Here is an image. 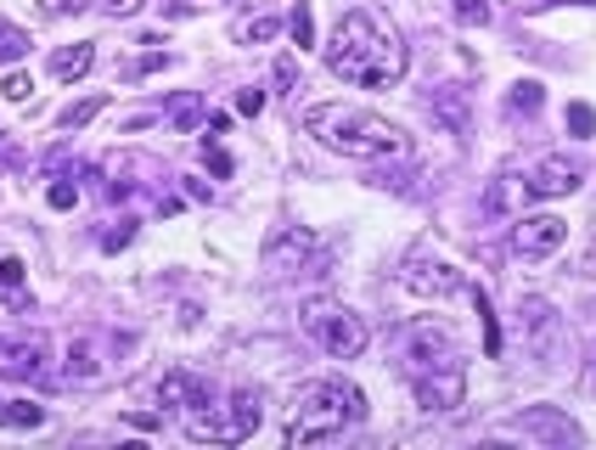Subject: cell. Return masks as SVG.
Returning a JSON list of instances; mask_svg holds the SVG:
<instances>
[{"instance_id": "6da1fadb", "label": "cell", "mask_w": 596, "mask_h": 450, "mask_svg": "<svg viewBox=\"0 0 596 450\" xmlns=\"http://www.w3.org/2000/svg\"><path fill=\"white\" fill-rule=\"evenodd\" d=\"M326 68H333L344 85H400L406 68H411V51L394 28L372 12H344L333 40H326Z\"/></svg>"}, {"instance_id": "7a4b0ae2", "label": "cell", "mask_w": 596, "mask_h": 450, "mask_svg": "<svg viewBox=\"0 0 596 450\" xmlns=\"http://www.w3.org/2000/svg\"><path fill=\"white\" fill-rule=\"evenodd\" d=\"M305 130L333 147L344 158H360V164H377V158H400L406 152V130L394 118L372 113V108H355V102H321L305 113Z\"/></svg>"}, {"instance_id": "3957f363", "label": "cell", "mask_w": 596, "mask_h": 450, "mask_svg": "<svg viewBox=\"0 0 596 450\" xmlns=\"http://www.w3.org/2000/svg\"><path fill=\"white\" fill-rule=\"evenodd\" d=\"M360 416H367V395L349 377H315L287 400L282 439L287 445H326V439H344Z\"/></svg>"}, {"instance_id": "277c9868", "label": "cell", "mask_w": 596, "mask_h": 450, "mask_svg": "<svg viewBox=\"0 0 596 450\" xmlns=\"http://www.w3.org/2000/svg\"><path fill=\"white\" fill-rule=\"evenodd\" d=\"M400 372L417 383V377H439V372H468V355H461L456 333L445 327V321L422 315L411 321V327L400 333Z\"/></svg>"}, {"instance_id": "5b68a950", "label": "cell", "mask_w": 596, "mask_h": 450, "mask_svg": "<svg viewBox=\"0 0 596 450\" xmlns=\"http://www.w3.org/2000/svg\"><path fill=\"white\" fill-rule=\"evenodd\" d=\"M181 428L186 439L197 445H237L259 428V389H237V395H225V400H209V405H197V411H181Z\"/></svg>"}, {"instance_id": "8992f818", "label": "cell", "mask_w": 596, "mask_h": 450, "mask_svg": "<svg viewBox=\"0 0 596 450\" xmlns=\"http://www.w3.org/2000/svg\"><path fill=\"white\" fill-rule=\"evenodd\" d=\"M400 287L417 299H450L468 287V276H461V265L450 260V253H439L434 242H411L406 260H400Z\"/></svg>"}, {"instance_id": "52a82bcc", "label": "cell", "mask_w": 596, "mask_h": 450, "mask_svg": "<svg viewBox=\"0 0 596 450\" xmlns=\"http://www.w3.org/2000/svg\"><path fill=\"white\" fill-rule=\"evenodd\" d=\"M305 333H310L333 361H355V355H367V343H372L367 321H360L355 310H344V304H310V310H305Z\"/></svg>"}, {"instance_id": "ba28073f", "label": "cell", "mask_w": 596, "mask_h": 450, "mask_svg": "<svg viewBox=\"0 0 596 450\" xmlns=\"http://www.w3.org/2000/svg\"><path fill=\"white\" fill-rule=\"evenodd\" d=\"M119 338H108V333H74L69 343H62V383H102L108 372H113V355H119Z\"/></svg>"}, {"instance_id": "9c48e42d", "label": "cell", "mask_w": 596, "mask_h": 450, "mask_svg": "<svg viewBox=\"0 0 596 450\" xmlns=\"http://www.w3.org/2000/svg\"><path fill=\"white\" fill-rule=\"evenodd\" d=\"M562 242H569V225H562L557 214H518L512 220V253H518V260H529V265L551 260Z\"/></svg>"}, {"instance_id": "30bf717a", "label": "cell", "mask_w": 596, "mask_h": 450, "mask_svg": "<svg viewBox=\"0 0 596 450\" xmlns=\"http://www.w3.org/2000/svg\"><path fill=\"white\" fill-rule=\"evenodd\" d=\"M585 186V164H574L569 152H546L535 170L523 175V191L529 198H569V191Z\"/></svg>"}, {"instance_id": "8fae6325", "label": "cell", "mask_w": 596, "mask_h": 450, "mask_svg": "<svg viewBox=\"0 0 596 450\" xmlns=\"http://www.w3.org/2000/svg\"><path fill=\"white\" fill-rule=\"evenodd\" d=\"M152 395H158V405H175V411H197V405L220 400V389L203 372H163Z\"/></svg>"}, {"instance_id": "7c38bea8", "label": "cell", "mask_w": 596, "mask_h": 450, "mask_svg": "<svg viewBox=\"0 0 596 450\" xmlns=\"http://www.w3.org/2000/svg\"><path fill=\"white\" fill-rule=\"evenodd\" d=\"M523 327H529V349H535L541 361H557L562 355V321H557V310L546 304V299H523Z\"/></svg>"}, {"instance_id": "4fadbf2b", "label": "cell", "mask_w": 596, "mask_h": 450, "mask_svg": "<svg viewBox=\"0 0 596 450\" xmlns=\"http://www.w3.org/2000/svg\"><path fill=\"white\" fill-rule=\"evenodd\" d=\"M0 377H23V383H35L46 377V338H0Z\"/></svg>"}, {"instance_id": "5bb4252c", "label": "cell", "mask_w": 596, "mask_h": 450, "mask_svg": "<svg viewBox=\"0 0 596 450\" xmlns=\"http://www.w3.org/2000/svg\"><path fill=\"white\" fill-rule=\"evenodd\" d=\"M507 434H523V439H546V445H574L580 439V428L569 423L562 411H546V405H535V411H523V416H512V428Z\"/></svg>"}, {"instance_id": "9a60e30c", "label": "cell", "mask_w": 596, "mask_h": 450, "mask_svg": "<svg viewBox=\"0 0 596 450\" xmlns=\"http://www.w3.org/2000/svg\"><path fill=\"white\" fill-rule=\"evenodd\" d=\"M417 405L422 411H456L461 395H468V372H439V377H417Z\"/></svg>"}, {"instance_id": "2e32d148", "label": "cell", "mask_w": 596, "mask_h": 450, "mask_svg": "<svg viewBox=\"0 0 596 450\" xmlns=\"http://www.w3.org/2000/svg\"><path fill=\"white\" fill-rule=\"evenodd\" d=\"M90 68H96V46H90V40H79V46H57V51H51V79H62V85L85 79Z\"/></svg>"}, {"instance_id": "e0dca14e", "label": "cell", "mask_w": 596, "mask_h": 450, "mask_svg": "<svg viewBox=\"0 0 596 450\" xmlns=\"http://www.w3.org/2000/svg\"><path fill=\"white\" fill-rule=\"evenodd\" d=\"M163 118H170V130L191 136L197 124H209V102H203V96H197V90H181L175 102H170V113H163Z\"/></svg>"}, {"instance_id": "ac0fdd59", "label": "cell", "mask_w": 596, "mask_h": 450, "mask_svg": "<svg viewBox=\"0 0 596 450\" xmlns=\"http://www.w3.org/2000/svg\"><path fill=\"white\" fill-rule=\"evenodd\" d=\"M0 428H46V405H35V400H0Z\"/></svg>"}, {"instance_id": "d6986e66", "label": "cell", "mask_w": 596, "mask_h": 450, "mask_svg": "<svg viewBox=\"0 0 596 450\" xmlns=\"http://www.w3.org/2000/svg\"><path fill=\"white\" fill-rule=\"evenodd\" d=\"M541 102H546L541 79H518V85H512V96H507V113H512V118H518V113H523V118H535V113H541Z\"/></svg>"}, {"instance_id": "ffe728a7", "label": "cell", "mask_w": 596, "mask_h": 450, "mask_svg": "<svg viewBox=\"0 0 596 450\" xmlns=\"http://www.w3.org/2000/svg\"><path fill=\"white\" fill-rule=\"evenodd\" d=\"M276 28H282L276 17L259 12V17H243L237 28H231V40H237V46H264V40H276Z\"/></svg>"}, {"instance_id": "44dd1931", "label": "cell", "mask_w": 596, "mask_h": 450, "mask_svg": "<svg viewBox=\"0 0 596 450\" xmlns=\"http://www.w3.org/2000/svg\"><path fill=\"white\" fill-rule=\"evenodd\" d=\"M102 108H108V96H85V102H69V108H62L57 124H62V130H85V124L102 113Z\"/></svg>"}, {"instance_id": "7402d4cb", "label": "cell", "mask_w": 596, "mask_h": 450, "mask_svg": "<svg viewBox=\"0 0 596 450\" xmlns=\"http://www.w3.org/2000/svg\"><path fill=\"white\" fill-rule=\"evenodd\" d=\"M23 57H28V35L12 28V23H0V68H12V62H23Z\"/></svg>"}, {"instance_id": "603a6c76", "label": "cell", "mask_w": 596, "mask_h": 450, "mask_svg": "<svg viewBox=\"0 0 596 450\" xmlns=\"http://www.w3.org/2000/svg\"><path fill=\"white\" fill-rule=\"evenodd\" d=\"M473 304H479V321H484V355H501V327H495V315H489L484 287H473Z\"/></svg>"}, {"instance_id": "cb8c5ba5", "label": "cell", "mask_w": 596, "mask_h": 450, "mask_svg": "<svg viewBox=\"0 0 596 450\" xmlns=\"http://www.w3.org/2000/svg\"><path fill=\"white\" fill-rule=\"evenodd\" d=\"M450 12L456 23H468V28H484L495 17V0H450Z\"/></svg>"}, {"instance_id": "d4e9b609", "label": "cell", "mask_w": 596, "mask_h": 450, "mask_svg": "<svg viewBox=\"0 0 596 450\" xmlns=\"http://www.w3.org/2000/svg\"><path fill=\"white\" fill-rule=\"evenodd\" d=\"M23 260H17V253H0V299H17L23 293Z\"/></svg>"}, {"instance_id": "484cf974", "label": "cell", "mask_w": 596, "mask_h": 450, "mask_svg": "<svg viewBox=\"0 0 596 450\" xmlns=\"http://www.w3.org/2000/svg\"><path fill=\"white\" fill-rule=\"evenodd\" d=\"M434 113H439V118L450 124V130H456V136H461V130H468V113H461V96H456V90H445V96H434Z\"/></svg>"}, {"instance_id": "4316f807", "label": "cell", "mask_w": 596, "mask_h": 450, "mask_svg": "<svg viewBox=\"0 0 596 450\" xmlns=\"http://www.w3.org/2000/svg\"><path fill=\"white\" fill-rule=\"evenodd\" d=\"M518 186H523V180L501 175V180L489 186V198H484V209H489V214H512V191H518Z\"/></svg>"}, {"instance_id": "83f0119b", "label": "cell", "mask_w": 596, "mask_h": 450, "mask_svg": "<svg viewBox=\"0 0 596 450\" xmlns=\"http://www.w3.org/2000/svg\"><path fill=\"white\" fill-rule=\"evenodd\" d=\"M170 51H147V57H136V62H129V68H124V79H141V74H152V68H170Z\"/></svg>"}, {"instance_id": "f1b7e54d", "label": "cell", "mask_w": 596, "mask_h": 450, "mask_svg": "<svg viewBox=\"0 0 596 450\" xmlns=\"http://www.w3.org/2000/svg\"><path fill=\"white\" fill-rule=\"evenodd\" d=\"M46 203H51V209H74V203H79V186H74V180H51V186H46Z\"/></svg>"}, {"instance_id": "f546056e", "label": "cell", "mask_w": 596, "mask_h": 450, "mask_svg": "<svg viewBox=\"0 0 596 450\" xmlns=\"http://www.w3.org/2000/svg\"><path fill=\"white\" fill-rule=\"evenodd\" d=\"M0 96H7V102H28V96H35V79H28V74H7V79H0Z\"/></svg>"}, {"instance_id": "4dcf8cb0", "label": "cell", "mask_w": 596, "mask_h": 450, "mask_svg": "<svg viewBox=\"0 0 596 450\" xmlns=\"http://www.w3.org/2000/svg\"><path fill=\"white\" fill-rule=\"evenodd\" d=\"M287 28H293V40H298V46H310V40H315V17H310V7H298V12L287 17Z\"/></svg>"}, {"instance_id": "1f68e13d", "label": "cell", "mask_w": 596, "mask_h": 450, "mask_svg": "<svg viewBox=\"0 0 596 450\" xmlns=\"http://www.w3.org/2000/svg\"><path fill=\"white\" fill-rule=\"evenodd\" d=\"M569 130H574L580 141H585V136H596V113H591L585 102H574V108H569Z\"/></svg>"}, {"instance_id": "d6a6232c", "label": "cell", "mask_w": 596, "mask_h": 450, "mask_svg": "<svg viewBox=\"0 0 596 450\" xmlns=\"http://www.w3.org/2000/svg\"><path fill=\"white\" fill-rule=\"evenodd\" d=\"M129 242H136V220H119L113 232L102 237V248H108V253H119V248H129Z\"/></svg>"}, {"instance_id": "836d02e7", "label": "cell", "mask_w": 596, "mask_h": 450, "mask_svg": "<svg viewBox=\"0 0 596 450\" xmlns=\"http://www.w3.org/2000/svg\"><path fill=\"white\" fill-rule=\"evenodd\" d=\"M259 108H264V85H248V90H237V113H248V118H253Z\"/></svg>"}, {"instance_id": "e575fe53", "label": "cell", "mask_w": 596, "mask_h": 450, "mask_svg": "<svg viewBox=\"0 0 596 450\" xmlns=\"http://www.w3.org/2000/svg\"><path fill=\"white\" fill-rule=\"evenodd\" d=\"M141 7H147V0H102V12H108V17H136Z\"/></svg>"}, {"instance_id": "d590c367", "label": "cell", "mask_w": 596, "mask_h": 450, "mask_svg": "<svg viewBox=\"0 0 596 450\" xmlns=\"http://www.w3.org/2000/svg\"><path fill=\"white\" fill-rule=\"evenodd\" d=\"M85 0H46V17H69V12H79Z\"/></svg>"}, {"instance_id": "8d00e7d4", "label": "cell", "mask_w": 596, "mask_h": 450, "mask_svg": "<svg viewBox=\"0 0 596 450\" xmlns=\"http://www.w3.org/2000/svg\"><path fill=\"white\" fill-rule=\"evenodd\" d=\"M203 158H209V170H214V175H231V158H225L220 147H203Z\"/></svg>"}, {"instance_id": "74e56055", "label": "cell", "mask_w": 596, "mask_h": 450, "mask_svg": "<svg viewBox=\"0 0 596 450\" xmlns=\"http://www.w3.org/2000/svg\"><path fill=\"white\" fill-rule=\"evenodd\" d=\"M293 74H298V68H293V57H282V62H276V85H293Z\"/></svg>"}, {"instance_id": "f35d334b", "label": "cell", "mask_w": 596, "mask_h": 450, "mask_svg": "<svg viewBox=\"0 0 596 450\" xmlns=\"http://www.w3.org/2000/svg\"><path fill=\"white\" fill-rule=\"evenodd\" d=\"M546 7H557V0H529V12H546ZM585 7H596V0H585Z\"/></svg>"}, {"instance_id": "ab89813d", "label": "cell", "mask_w": 596, "mask_h": 450, "mask_svg": "<svg viewBox=\"0 0 596 450\" xmlns=\"http://www.w3.org/2000/svg\"><path fill=\"white\" fill-rule=\"evenodd\" d=\"M591 389H596V343H591Z\"/></svg>"}]
</instances>
